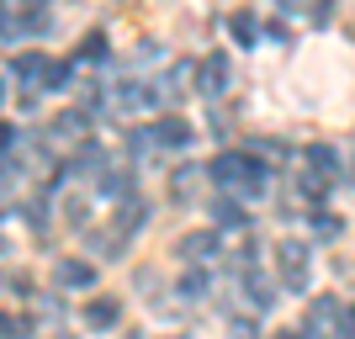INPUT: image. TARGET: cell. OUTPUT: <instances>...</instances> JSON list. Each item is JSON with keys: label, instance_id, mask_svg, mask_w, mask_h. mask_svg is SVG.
<instances>
[{"label": "cell", "instance_id": "obj_1", "mask_svg": "<svg viewBox=\"0 0 355 339\" xmlns=\"http://www.w3.org/2000/svg\"><path fill=\"white\" fill-rule=\"evenodd\" d=\"M276 270L292 292H308V244L302 238H282L276 244Z\"/></svg>", "mask_w": 355, "mask_h": 339}, {"label": "cell", "instance_id": "obj_2", "mask_svg": "<svg viewBox=\"0 0 355 339\" xmlns=\"http://www.w3.org/2000/svg\"><path fill=\"white\" fill-rule=\"evenodd\" d=\"M212 180H218V186H250L254 180V159L244 154V148H223L218 159H212Z\"/></svg>", "mask_w": 355, "mask_h": 339}, {"label": "cell", "instance_id": "obj_3", "mask_svg": "<svg viewBox=\"0 0 355 339\" xmlns=\"http://www.w3.org/2000/svg\"><path fill=\"white\" fill-rule=\"evenodd\" d=\"M175 254H180V260H186L191 270H202L207 260H218V234H207V228H196V234H180Z\"/></svg>", "mask_w": 355, "mask_h": 339}, {"label": "cell", "instance_id": "obj_4", "mask_svg": "<svg viewBox=\"0 0 355 339\" xmlns=\"http://www.w3.org/2000/svg\"><path fill=\"white\" fill-rule=\"evenodd\" d=\"M196 90L202 96H223L228 90V53H207L196 64Z\"/></svg>", "mask_w": 355, "mask_h": 339}, {"label": "cell", "instance_id": "obj_5", "mask_svg": "<svg viewBox=\"0 0 355 339\" xmlns=\"http://www.w3.org/2000/svg\"><path fill=\"white\" fill-rule=\"evenodd\" d=\"M148 133H154V144H159V148H186V144H191V122L175 117V112H164Z\"/></svg>", "mask_w": 355, "mask_h": 339}, {"label": "cell", "instance_id": "obj_6", "mask_svg": "<svg viewBox=\"0 0 355 339\" xmlns=\"http://www.w3.org/2000/svg\"><path fill=\"white\" fill-rule=\"evenodd\" d=\"M6 80H11V85H43L48 80V64H43V53H21V59H11L6 64Z\"/></svg>", "mask_w": 355, "mask_h": 339}, {"label": "cell", "instance_id": "obj_7", "mask_svg": "<svg viewBox=\"0 0 355 339\" xmlns=\"http://www.w3.org/2000/svg\"><path fill=\"white\" fill-rule=\"evenodd\" d=\"M53 281H59L64 292H85V286H96V266H90V260H59V266H53Z\"/></svg>", "mask_w": 355, "mask_h": 339}, {"label": "cell", "instance_id": "obj_8", "mask_svg": "<svg viewBox=\"0 0 355 339\" xmlns=\"http://www.w3.org/2000/svg\"><path fill=\"white\" fill-rule=\"evenodd\" d=\"M212 218H218V234H239V228H250V212H244L239 202H228V196L212 202Z\"/></svg>", "mask_w": 355, "mask_h": 339}, {"label": "cell", "instance_id": "obj_9", "mask_svg": "<svg viewBox=\"0 0 355 339\" xmlns=\"http://www.w3.org/2000/svg\"><path fill=\"white\" fill-rule=\"evenodd\" d=\"M48 133L59 138V144H80V148H85V112H59Z\"/></svg>", "mask_w": 355, "mask_h": 339}, {"label": "cell", "instance_id": "obj_10", "mask_svg": "<svg viewBox=\"0 0 355 339\" xmlns=\"http://www.w3.org/2000/svg\"><path fill=\"white\" fill-rule=\"evenodd\" d=\"M117 318H122V302H117V297H96V302L85 308V324L90 329H112Z\"/></svg>", "mask_w": 355, "mask_h": 339}, {"label": "cell", "instance_id": "obj_11", "mask_svg": "<svg viewBox=\"0 0 355 339\" xmlns=\"http://www.w3.org/2000/svg\"><path fill=\"white\" fill-rule=\"evenodd\" d=\"M6 21H11V27H21V32H32V37L53 27V16H48V6H27L21 16H16V11H6Z\"/></svg>", "mask_w": 355, "mask_h": 339}, {"label": "cell", "instance_id": "obj_12", "mask_svg": "<svg viewBox=\"0 0 355 339\" xmlns=\"http://www.w3.org/2000/svg\"><path fill=\"white\" fill-rule=\"evenodd\" d=\"M96 191H101V196H122V202H128V196H138L128 170H101V175H96Z\"/></svg>", "mask_w": 355, "mask_h": 339}, {"label": "cell", "instance_id": "obj_13", "mask_svg": "<svg viewBox=\"0 0 355 339\" xmlns=\"http://www.w3.org/2000/svg\"><path fill=\"white\" fill-rule=\"evenodd\" d=\"M334 318H340V297H313V302H308V329H329V324H334Z\"/></svg>", "mask_w": 355, "mask_h": 339}, {"label": "cell", "instance_id": "obj_14", "mask_svg": "<svg viewBox=\"0 0 355 339\" xmlns=\"http://www.w3.org/2000/svg\"><path fill=\"white\" fill-rule=\"evenodd\" d=\"M228 32H234V43H239V48H254V37H260V21H254L250 11H234V16H228Z\"/></svg>", "mask_w": 355, "mask_h": 339}, {"label": "cell", "instance_id": "obj_15", "mask_svg": "<svg viewBox=\"0 0 355 339\" xmlns=\"http://www.w3.org/2000/svg\"><path fill=\"white\" fill-rule=\"evenodd\" d=\"M308 228H313V238H340V212H324V207H318V212H308Z\"/></svg>", "mask_w": 355, "mask_h": 339}, {"label": "cell", "instance_id": "obj_16", "mask_svg": "<svg viewBox=\"0 0 355 339\" xmlns=\"http://www.w3.org/2000/svg\"><path fill=\"white\" fill-rule=\"evenodd\" d=\"M308 175H318V180L334 175V148H329V144H313L308 148Z\"/></svg>", "mask_w": 355, "mask_h": 339}, {"label": "cell", "instance_id": "obj_17", "mask_svg": "<svg viewBox=\"0 0 355 339\" xmlns=\"http://www.w3.org/2000/svg\"><path fill=\"white\" fill-rule=\"evenodd\" d=\"M186 85H191V64H175V69H170V80H164V85H154V96H186Z\"/></svg>", "mask_w": 355, "mask_h": 339}, {"label": "cell", "instance_id": "obj_18", "mask_svg": "<svg viewBox=\"0 0 355 339\" xmlns=\"http://www.w3.org/2000/svg\"><path fill=\"white\" fill-rule=\"evenodd\" d=\"M138 223H144V196H128L122 212H117V228H122V234H133Z\"/></svg>", "mask_w": 355, "mask_h": 339}, {"label": "cell", "instance_id": "obj_19", "mask_svg": "<svg viewBox=\"0 0 355 339\" xmlns=\"http://www.w3.org/2000/svg\"><path fill=\"white\" fill-rule=\"evenodd\" d=\"M80 59H85V64H101L106 59V32H90L85 43H80Z\"/></svg>", "mask_w": 355, "mask_h": 339}, {"label": "cell", "instance_id": "obj_20", "mask_svg": "<svg viewBox=\"0 0 355 339\" xmlns=\"http://www.w3.org/2000/svg\"><path fill=\"white\" fill-rule=\"evenodd\" d=\"M244 286H250V297H254V308H266V302H270V281L260 276V270H254V276H244Z\"/></svg>", "mask_w": 355, "mask_h": 339}, {"label": "cell", "instance_id": "obj_21", "mask_svg": "<svg viewBox=\"0 0 355 339\" xmlns=\"http://www.w3.org/2000/svg\"><path fill=\"white\" fill-rule=\"evenodd\" d=\"M207 292V276H202V270H186V276H180V297H202Z\"/></svg>", "mask_w": 355, "mask_h": 339}, {"label": "cell", "instance_id": "obj_22", "mask_svg": "<svg viewBox=\"0 0 355 339\" xmlns=\"http://www.w3.org/2000/svg\"><path fill=\"white\" fill-rule=\"evenodd\" d=\"M64 223H69V228H85V202H80V196L64 202Z\"/></svg>", "mask_w": 355, "mask_h": 339}, {"label": "cell", "instance_id": "obj_23", "mask_svg": "<svg viewBox=\"0 0 355 339\" xmlns=\"http://www.w3.org/2000/svg\"><path fill=\"white\" fill-rule=\"evenodd\" d=\"M69 85V64H48V80H43V90H64Z\"/></svg>", "mask_w": 355, "mask_h": 339}, {"label": "cell", "instance_id": "obj_24", "mask_svg": "<svg viewBox=\"0 0 355 339\" xmlns=\"http://www.w3.org/2000/svg\"><path fill=\"white\" fill-rule=\"evenodd\" d=\"M196 175H202V170H191V164H186V170H175V196H186L196 186Z\"/></svg>", "mask_w": 355, "mask_h": 339}, {"label": "cell", "instance_id": "obj_25", "mask_svg": "<svg viewBox=\"0 0 355 339\" xmlns=\"http://www.w3.org/2000/svg\"><path fill=\"white\" fill-rule=\"evenodd\" d=\"M27 212H32V218H27V223H32V228H37V234H43V228H48V202H32V207H27Z\"/></svg>", "mask_w": 355, "mask_h": 339}, {"label": "cell", "instance_id": "obj_26", "mask_svg": "<svg viewBox=\"0 0 355 339\" xmlns=\"http://www.w3.org/2000/svg\"><path fill=\"white\" fill-rule=\"evenodd\" d=\"M6 339H27V318H16V313H11V318H6Z\"/></svg>", "mask_w": 355, "mask_h": 339}, {"label": "cell", "instance_id": "obj_27", "mask_svg": "<svg viewBox=\"0 0 355 339\" xmlns=\"http://www.w3.org/2000/svg\"><path fill=\"white\" fill-rule=\"evenodd\" d=\"M159 59V43H138V64H154Z\"/></svg>", "mask_w": 355, "mask_h": 339}, {"label": "cell", "instance_id": "obj_28", "mask_svg": "<svg viewBox=\"0 0 355 339\" xmlns=\"http://www.w3.org/2000/svg\"><path fill=\"white\" fill-rule=\"evenodd\" d=\"M345 334H350V339H355V308H350V318H345Z\"/></svg>", "mask_w": 355, "mask_h": 339}, {"label": "cell", "instance_id": "obj_29", "mask_svg": "<svg viewBox=\"0 0 355 339\" xmlns=\"http://www.w3.org/2000/svg\"><path fill=\"white\" fill-rule=\"evenodd\" d=\"M276 339H308V334H297V329H286V334H276Z\"/></svg>", "mask_w": 355, "mask_h": 339}]
</instances>
